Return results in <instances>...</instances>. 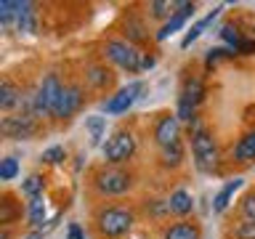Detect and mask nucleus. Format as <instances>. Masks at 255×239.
<instances>
[{
    "instance_id": "f257e3e1",
    "label": "nucleus",
    "mask_w": 255,
    "mask_h": 239,
    "mask_svg": "<svg viewBox=\"0 0 255 239\" xmlns=\"http://www.w3.org/2000/svg\"><path fill=\"white\" fill-rule=\"evenodd\" d=\"M191 154H194V165L199 173L218 170V146H215V138L199 122H194V127H191Z\"/></svg>"
},
{
    "instance_id": "f03ea898",
    "label": "nucleus",
    "mask_w": 255,
    "mask_h": 239,
    "mask_svg": "<svg viewBox=\"0 0 255 239\" xmlns=\"http://www.w3.org/2000/svg\"><path fill=\"white\" fill-rule=\"evenodd\" d=\"M104 53H107V59L112 64H117L120 69L130 72V75H138L143 69V56L135 51L130 43H125V40H109V43L104 45Z\"/></svg>"
},
{
    "instance_id": "7ed1b4c3",
    "label": "nucleus",
    "mask_w": 255,
    "mask_h": 239,
    "mask_svg": "<svg viewBox=\"0 0 255 239\" xmlns=\"http://www.w3.org/2000/svg\"><path fill=\"white\" fill-rule=\"evenodd\" d=\"M104 159L109 165H123L135 154V135L130 130H115L104 143Z\"/></svg>"
},
{
    "instance_id": "20e7f679",
    "label": "nucleus",
    "mask_w": 255,
    "mask_h": 239,
    "mask_svg": "<svg viewBox=\"0 0 255 239\" xmlns=\"http://www.w3.org/2000/svg\"><path fill=\"white\" fill-rule=\"evenodd\" d=\"M96 223H99V231L104 237H123L133 226V213L125 207H107L99 213Z\"/></svg>"
},
{
    "instance_id": "39448f33",
    "label": "nucleus",
    "mask_w": 255,
    "mask_h": 239,
    "mask_svg": "<svg viewBox=\"0 0 255 239\" xmlns=\"http://www.w3.org/2000/svg\"><path fill=\"white\" fill-rule=\"evenodd\" d=\"M61 91H64V85L59 83V77L48 75L43 83H40L37 93H35V112L37 115H53L56 107H59Z\"/></svg>"
},
{
    "instance_id": "423d86ee",
    "label": "nucleus",
    "mask_w": 255,
    "mask_h": 239,
    "mask_svg": "<svg viewBox=\"0 0 255 239\" xmlns=\"http://www.w3.org/2000/svg\"><path fill=\"white\" fill-rule=\"evenodd\" d=\"M130 173L120 170V167H109V170H101L96 175V186H99L101 194L107 197H117V194H125L130 189Z\"/></svg>"
},
{
    "instance_id": "0eeeda50",
    "label": "nucleus",
    "mask_w": 255,
    "mask_h": 239,
    "mask_svg": "<svg viewBox=\"0 0 255 239\" xmlns=\"http://www.w3.org/2000/svg\"><path fill=\"white\" fill-rule=\"evenodd\" d=\"M141 93H143V83L141 80H133V83H128L125 88H120L112 99L104 101V112H107V115H123V112H128L133 107Z\"/></svg>"
},
{
    "instance_id": "6e6552de",
    "label": "nucleus",
    "mask_w": 255,
    "mask_h": 239,
    "mask_svg": "<svg viewBox=\"0 0 255 239\" xmlns=\"http://www.w3.org/2000/svg\"><path fill=\"white\" fill-rule=\"evenodd\" d=\"M202 96H205V88L202 83L194 77V80H186V85H183V93H181V99H178V117L181 122H191L194 120V107L199 101H202Z\"/></svg>"
},
{
    "instance_id": "1a4fd4ad",
    "label": "nucleus",
    "mask_w": 255,
    "mask_h": 239,
    "mask_svg": "<svg viewBox=\"0 0 255 239\" xmlns=\"http://www.w3.org/2000/svg\"><path fill=\"white\" fill-rule=\"evenodd\" d=\"M178 122H181V120L175 117V115H165V117L157 120V125H154V141H157L159 149H167V146H173V143L181 141V125Z\"/></svg>"
},
{
    "instance_id": "9d476101",
    "label": "nucleus",
    "mask_w": 255,
    "mask_h": 239,
    "mask_svg": "<svg viewBox=\"0 0 255 239\" xmlns=\"http://www.w3.org/2000/svg\"><path fill=\"white\" fill-rule=\"evenodd\" d=\"M35 133H37V122L32 115H16L3 120V135H8V138L24 141V138H32Z\"/></svg>"
},
{
    "instance_id": "9b49d317",
    "label": "nucleus",
    "mask_w": 255,
    "mask_h": 239,
    "mask_svg": "<svg viewBox=\"0 0 255 239\" xmlns=\"http://www.w3.org/2000/svg\"><path fill=\"white\" fill-rule=\"evenodd\" d=\"M83 99H85V96H83V88H80V85H64L61 99H59V107H56L53 117L69 120L80 107H83Z\"/></svg>"
},
{
    "instance_id": "f8f14e48",
    "label": "nucleus",
    "mask_w": 255,
    "mask_h": 239,
    "mask_svg": "<svg viewBox=\"0 0 255 239\" xmlns=\"http://www.w3.org/2000/svg\"><path fill=\"white\" fill-rule=\"evenodd\" d=\"M167 210H170L173 215H189L191 210H194V197L189 194L186 189H178V191H173L170 199H167Z\"/></svg>"
},
{
    "instance_id": "ddd939ff",
    "label": "nucleus",
    "mask_w": 255,
    "mask_h": 239,
    "mask_svg": "<svg viewBox=\"0 0 255 239\" xmlns=\"http://www.w3.org/2000/svg\"><path fill=\"white\" fill-rule=\"evenodd\" d=\"M162 239H202V231H199V226L191 221H178L165 231Z\"/></svg>"
},
{
    "instance_id": "4468645a",
    "label": "nucleus",
    "mask_w": 255,
    "mask_h": 239,
    "mask_svg": "<svg viewBox=\"0 0 255 239\" xmlns=\"http://www.w3.org/2000/svg\"><path fill=\"white\" fill-rule=\"evenodd\" d=\"M253 159H255V130L245 133L234 146V162L247 165V162H253Z\"/></svg>"
},
{
    "instance_id": "2eb2a0df",
    "label": "nucleus",
    "mask_w": 255,
    "mask_h": 239,
    "mask_svg": "<svg viewBox=\"0 0 255 239\" xmlns=\"http://www.w3.org/2000/svg\"><path fill=\"white\" fill-rule=\"evenodd\" d=\"M239 186H242V178H234V181H229L226 186H223V189L218 191V194L213 197V210H215V213H223V210H226V207H229V202H231V197H234V191H237Z\"/></svg>"
},
{
    "instance_id": "dca6fc26",
    "label": "nucleus",
    "mask_w": 255,
    "mask_h": 239,
    "mask_svg": "<svg viewBox=\"0 0 255 239\" xmlns=\"http://www.w3.org/2000/svg\"><path fill=\"white\" fill-rule=\"evenodd\" d=\"M218 13H221V8H213V11L207 13L205 19H199V21L194 24V27H191V29L186 32V37H183V43H181V45H183V48H189V45L194 43V40H197V37H199V35H202V32L207 29V27H210V24H213L215 19H218Z\"/></svg>"
},
{
    "instance_id": "f3484780",
    "label": "nucleus",
    "mask_w": 255,
    "mask_h": 239,
    "mask_svg": "<svg viewBox=\"0 0 255 239\" xmlns=\"http://www.w3.org/2000/svg\"><path fill=\"white\" fill-rule=\"evenodd\" d=\"M19 101H21V91L11 83V80H3V83H0V107L8 112V109H13Z\"/></svg>"
},
{
    "instance_id": "a211bd4d",
    "label": "nucleus",
    "mask_w": 255,
    "mask_h": 239,
    "mask_svg": "<svg viewBox=\"0 0 255 239\" xmlns=\"http://www.w3.org/2000/svg\"><path fill=\"white\" fill-rule=\"evenodd\" d=\"M32 8H35L32 3H24V11L19 13V19H16L19 32H27V35H35V32H37V16H35Z\"/></svg>"
},
{
    "instance_id": "6ab92c4d",
    "label": "nucleus",
    "mask_w": 255,
    "mask_h": 239,
    "mask_svg": "<svg viewBox=\"0 0 255 239\" xmlns=\"http://www.w3.org/2000/svg\"><path fill=\"white\" fill-rule=\"evenodd\" d=\"M27 215H29V223L35 229H40L45 223V199L43 197H35V199H29V210H27Z\"/></svg>"
},
{
    "instance_id": "aec40b11",
    "label": "nucleus",
    "mask_w": 255,
    "mask_h": 239,
    "mask_svg": "<svg viewBox=\"0 0 255 239\" xmlns=\"http://www.w3.org/2000/svg\"><path fill=\"white\" fill-rule=\"evenodd\" d=\"M109 80H112V72L107 67H91L88 69V85L104 88V85H109Z\"/></svg>"
},
{
    "instance_id": "412c9836",
    "label": "nucleus",
    "mask_w": 255,
    "mask_h": 239,
    "mask_svg": "<svg viewBox=\"0 0 255 239\" xmlns=\"http://www.w3.org/2000/svg\"><path fill=\"white\" fill-rule=\"evenodd\" d=\"M43 186H45V178L35 173V175H29V178L21 183V191H24V194H27L29 199H35V197L43 194Z\"/></svg>"
},
{
    "instance_id": "4be33fe9",
    "label": "nucleus",
    "mask_w": 255,
    "mask_h": 239,
    "mask_svg": "<svg viewBox=\"0 0 255 239\" xmlns=\"http://www.w3.org/2000/svg\"><path fill=\"white\" fill-rule=\"evenodd\" d=\"M149 11L154 19H173L175 16V3H170V0H154V3H149Z\"/></svg>"
},
{
    "instance_id": "5701e85b",
    "label": "nucleus",
    "mask_w": 255,
    "mask_h": 239,
    "mask_svg": "<svg viewBox=\"0 0 255 239\" xmlns=\"http://www.w3.org/2000/svg\"><path fill=\"white\" fill-rule=\"evenodd\" d=\"M181 159H183L181 141H178V143H173V146H167V149H162V165H167V167H178V165H181Z\"/></svg>"
},
{
    "instance_id": "b1692460",
    "label": "nucleus",
    "mask_w": 255,
    "mask_h": 239,
    "mask_svg": "<svg viewBox=\"0 0 255 239\" xmlns=\"http://www.w3.org/2000/svg\"><path fill=\"white\" fill-rule=\"evenodd\" d=\"M19 215V207L13 205L11 197H3V202H0V223L8 226V223H13V218Z\"/></svg>"
},
{
    "instance_id": "393cba45",
    "label": "nucleus",
    "mask_w": 255,
    "mask_h": 239,
    "mask_svg": "<svg viewBox=\"0 0 255 239\" xmlns=\"http://www.w3.org/2000/svg\"><path fill=\"white\" fill-rule=\"evenodd\" d=\"M183 24H186V19H183V16H178V13H175L173 19H167V21L162 24V29L157 32V40H167V37L173 35V32H178V29L183 27Z\"/></svg>"
},
{
    "instance_id": "a878e982",
    "label": "nucleus",
    "mask_w": 255,
    "mask_h": 239,
    "mask_svg": "<svg viewBox=\"0 0 255 239\" xmlns=\"http://www.w3.org/2000/svg\"><path fill=\"white\" fill-rule=\"evenodd\" d=\"M40 159H43L45 165H61L64 159H67V149H64V146H51V149L43 151V157H40Z\"/></svg>"
},
{
    "instance_id": "bb28decb",
    "label": "nucleus",
    "mask_w": 255,
    "mask_h": 239,
    "mask_svg": "<svg viewBox=\"0 0 255 239\" xmlns=\"http://www.w3.org/2000/svg\"><path fill=\"white\" fill-rule=\"evenodd\" d=\"M16 175H19V162L13 157H5L0 162V181H13Z\"/></svg>"
},
{
    "instance_id": "cd10ccee",
    "label": "nucleus",
    "mask_w": 255,
    "mask_h": 239,
    "mask_svg": "<svg viewBox=\"0 0 255 239\" xmlns=\"http://www.w3.org/2000/svg\"><path fill=\"white\" fill-rule=\"evenodd\" d=\"M85 127L91 130V141L93 143H99L101 138H104V117H91L85 122Z\"/></svg>"
},
{
    "instance_id": "c85d7f7f",
    "label": "nucleus",
    "mask_w": 255,
    "mask_h": 239,
    "mask_svg": "<svg viewBox=\"0 0 255 239\" xmlns=\"http://www.w3.org/2000/svg\"><path fill=\"white\" fill-rule=\"evenodd\" d=\"M221 37L226 40V43H231V51L237 53V48L242 45V35L237 32V27H231V24H226V27L221 29Z\"/></svg>"
},
{
    "instance_id": "c756f323",
    "label": "nucleus",
    "mask_w": 255,
    "mask_h": 239,
    "mask_svg": "<svg viewBox=\"0 0 255 239\" xmlns=\"http://www.w3.org/2000/svg\"><path fill=\"white\" fill-rule=\"evenodd\" d=\"M234 237L237 239H255V221H242L239 226L234 229Z\"/></svg>"
},
{
    "instance_id": "7c9ffc66",
    "label": "nucleus",
    "mask_w": 255,
    "mask_h": 239,
    "mask_svg": "<svg viewBox=\"0 0 255 239\" xmlns=\"http://www.w3.org/2000/svg\"><path fill=\"white\" fill-rule=\"evenodd\" d=\"M242 213L247 221H255V191H250L245 199H242Z\"/></svg>"
},
{
    "instance_id": "2f4dec72",
    "label": "nucleus",
    "mask_w": 255,
    "mask_h": 239,
    "mask_svg": "<svg viewBox=\"0 0 255 239\" xmlns=\"http://www.w3.org/2000/svg\"><path fill=\"white\" fill-rule=\"evenodd\" d=\"M125 29H128V35H130L133 40H141V37H143V24H141V21H133V19H130V21L125 24Z\"/></svg>"
},
{
    "instance_id": "473e14b6",
    "label": "nucleus",
    "mask_w": 255,
    "mask_h": 239,
    "mask_svg": "<svg viewBox=\"0 0 255 239\" xmlns=\"http://www.w3.org/2000/svg\"><path fill=\"white\" fill-rule=\"evenodd\" d=\"M194 3H175V13L183 16V19H189V16H194Z\"/></svg>"
},
{
    "instance_id": "72a5a7b5",
    "label": "nucleus",
    "mask_w": 255,
    "mask_h": 239,
    "mask_svg": "<svg viewBox=\"0 0 255 239\" xmlns=\"http://www.w3.org/2000/svg\"><path fill=\"white\" fill-rule=\"evenodd\" d=\"M67 239H85V234H83V229H80L77 223H72V226L67 229Z\"/></svg>"
},
{
    "instance_id": "f704fd0d",
    "label": "nucleus",
    "mask_w": 255,
    "mask_h": 239,
    "mask_svg": "<svg viewBox=\"0 0 255 239\" xmlns=\"http://www.w3.org/2000/svg\"><path fill=\"white\" fill-rule=\"evenodd\" d=\"M149 67H154V59H151V56H143V69H149Z\"/></svg>"
},
{
    "instance_id": "c9c22d12",
    "label": "nucleus",
    "mask_w": 255,
    "mask_h": 239,
    "mask_svg": "<svg viewBox=\"0 0 255 239\" xmlns=\"http://www.w3.org/2000/svg\"><path fill=\"white\" fill-rule=\"evenodd\" d=\"M24 239H43V234H40V231H32V234H27Z\"/></svg>"
}]
</instances>
